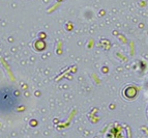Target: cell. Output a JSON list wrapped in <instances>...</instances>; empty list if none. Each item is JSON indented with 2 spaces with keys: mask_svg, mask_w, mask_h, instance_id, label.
<instances>
[{
  "mask_svg": "<svg viewBox=\"0 0 148 138\" xmlns=\"http://www.w3.org/2000/svg\"><path fill=\"white\" fill-rule=\"evenodd\" d=\"M18 105V95L10 87L0 90V110L10 111Z\"/></svg>",
  "mask_w": 148,
  "mask_h": 138,
  "instance_id": "cell-1",
  "label": "cell"
}]
</instances>
